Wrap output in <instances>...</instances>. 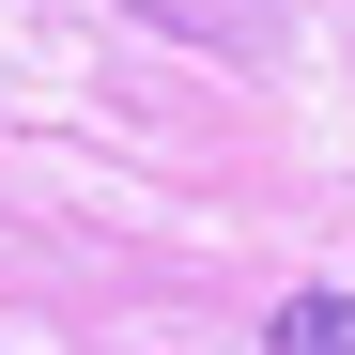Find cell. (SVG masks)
<instances>
[{"label":"cell","instance_id":"6da1fadb","mask_svg":"<svg viewBox=\"0 0 355 355\" xmlns=\"http://www.w3.org/2000/svg\"><path fill=\"white\" fill-rule=\"evenodd\" d=\"M263 340H278V355H355V278H340V293H293Z\"/></svg>","mask_w":355,"mask_h":355},{"label":"cell","instance_id":"7a4b0ae2","mask_svg":"<svg viewBox=\"0 0 355 355\" xmlns=\"http://www.w3.org/2000/svg\"><path fill=\"white\" fill-rule=\"evenodd\" d=\"M155 31H186V46H263V0H139Z\"/></svg>","mask_w":355,"mask_h":355}]
</instances>
